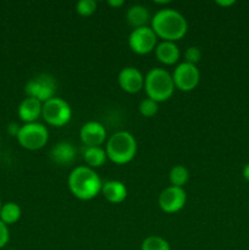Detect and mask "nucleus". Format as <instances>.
Segmentation results:
<instances>
[{
	"label": "nucleus",
	"mask_w": 249,
	"mask_h": 250,
	"mask_svg": "<svg viewBox=\"0 0 249 250\" xmlns=\"http://www.w3.org/2000/svg\"><path fill=\"white\" fill-rule=\"evenodd\" d=\"M151 29L158 38L166 42L180 41L188 31L186 17L180 11L173 9L159 10L151 19Z\"/></svg>",
	"instance_id": "f257e3e1"
},
{
	"label": "nucleus",
	"mask_w": 249,
	"mask_h": 250,
	"mask_svg": "<svg viewBox=\"0 0 249 250\" xmlns=\"http://www.w3.org/2000/svg\"><path fill=\"white\" fill-rule=\"evenodd\" d=\"M70 192L80 200H92L102 192L103 181L94 168L88 166H77L68 175Z\"/></svg>",
	"instance_id": "f03ea898"
},
{
	"label": "nucleus",
	"mask_w": 249,
	"mask_h": 250,
	"mask_svg": "<svg viewBox=\"0 0 249 250\" xmlns=\"http://www.w3.org/2000/svg\"><path fill=\"white\" fill-rule=\"evenodd\" d=\"M137 149L138 146L136 138L127 131H120L112 134L107 138L105 146L107 159L117 165H126L131 163L136 156Z\"/></svg>",
	"instance_id": "7ed1b4c3"
},
{
	"label": "nucleus",
	"mask_w": 249,
	"mask_h": 250,
	"mask_svg": "<svg viewBox=\"0 0 249 250\" xmlns=\"http://www.w3.org/2000/svg\"><path fill=\"white\" fill-rule=\"evenodd\" d=\"M144 89L149 99L156 103L166 102L175 92L172 75L164 68H151L144 77Z\"/></svg>",
	"instance_id": "20e7f679"
},
{
	"label": "nucleus",
	"mask_w": 249,
	"mask_h": 250,
	"mask_svg": "<svg viewBox=\"0 0 249 250\" xmlns=\"http://www.w3.org/2000/svg\"><path fill=\"white\" fill-rule=\"evenodd\" d=\"M20 146L27 150H39L44 148L49 141V131L43 124L33 122L20 127L16 136Z\"/></svg>",
	"instance_id": "39448f33"
},
{
	"label": "nucleus",
	"mask_w": 249,
	"mask_h": 250,
	"mask_svg": "<svg viewBox=\"0 0 249 250\" xmlns=\"http://www.w3.org/2000/svg\"><path fill=\"white\" fill-rule=\"evenodd\" d=\"M42 116L50 126L62 127L70 122L72 117V109L66 100L55 97L43 103Z\"/></svg>",
	"instance_id": "423d86ee"
},
{
	"label": "nucleus",
	"mask_w": 249,
	"mask_h": 250,
	"mask_svg": "<svg viewBox=\"0 0 249 250\" xmlns=\"http://www.w3.org/2000/svg\"><path fill=\"white\" fill-rule=\"evenodd\" d=\"M56 88L58 83L53 76L49 73H41L27 82L24 92L27 97L34 98L41 103H45L55 98Z\"/></svg>",
	"instance_id": "0eeeda50"
},
{
	"label": "nucleus",
	"mask_w": 249,
	"mask_h": 250,
	"mask_svg": "<svg viewBox=\"0 0 249 250\" xmlns=\"http://www.w3.org/2000/svg\"><path fill=\"white\" fill-rule=\"evenodd\" d=\"M156 43L158 37L149 26L134 28L129 33L128 45L131 50L138 55H146L155 50Z\"/></svg>",
	"instance_id": "6e6552de"
},
{
	"label": "nucleus",
	"mask_w": 249,
	"mask_h": 250,
	"mask_svg": "<svg viewBox=\"0 0 249 250\" xmlns=\"http://www.w3.org/2000/svg\"><path fill=\"white\" fill-rule=\"evenodd\" d=\"M172 80L175 88L181 92H190L194 89L200 81V72L197 65L188 62H181L176 66L172 73Z\"/></svg>",
	"instance_id": "1a4fd4ad"
},
{
	"label": "nucleus",
	"mask_w": 249,
	"mask_h": 250,
	"mask_svg": "<svg viewBox=\"0 0 249 250\" xmlns=\"http://www.w3.org/2000/svg\"><path fill=\"white\" fill-rule=\"evenodd\" d=\"M187 202V194L183 188L170 187L165 188L159 195V207L166 214H175L185 208Z\"/></svg>",
	"instance_id": "9d476101"
},
{
	"label": "nucleus",
	"mask_w": 249,
	"mask_h": 250,
	"mask_svg": "<svg viewBox=\"0 0 249 250\" xmlns=\"http://www.w3.org/2000/svg\"><path fill=\"white\" fill-rule=\"evenodd\" d=\"M117 81L121 89L129 94H136L144 88V76L138 68L133 66H127L122 68L120 71Z\"/></svg>",
	"instance_id": "9b49d317"
},
{
	"label": "nucleus",
	"mask_w": 249,
	"mask_h": 250,
	"mask_svg": "<svg viewBox=\"0 0 249 250\" xmlns=\"http://www.w3.org/2000/svg\"><path fill=\"white\" fill-rule=\"evenodd\" d=\"M80 137L85 146H102L106 141V129L100 122H85L80 131Z\"/></svg>",
	"instance_id": "f8f14e48"
},
{
	"label": "nucleus",
	"mask_w": 249,
	"mask_h": 250,
	"mask_svg": "<svg viewBox=\"0 0 249 250\" xmlns=\"http://www.w3.org/2000/svg\"><path fill=\"white\" fill-rule=\"evenodd\" d=\"M76 154H77V150H76L75 146L72 143H70V142H59L51 148L50 160L55 165L67 166L73 163Z\"/></svg>",
	"instance_id": "ddd939ff"
},
{
	"label": "nucleus",
	"mask_w": 249,
	"mask_h": 250,
	"mask_svg": "<svg viewBox=\"0 0 249 250\" xmlns=\"http://www.w3.org/2000/svg\"><path fill=\"white\" fill-rule=\"evenodd\" d=\"M42 109H43V103L34 98L27 97L20 103L17 114H19L20 120L24 124H33V122H37V120L42 115Z\"/></svg>",
	"instance_id": "4468645a"
},
{
	"label": "nucleus",
	"mask_w": 249,
	"mask_h": 250,
	"mask_svg": "<svg viewBox=\"0 0 249 250\" xmlns=\"http://www.w3.org/2000/svg\"><path fill=\"white\" fill-rule=\"evenodd\" d=\"M102 193L105 199L111 204H120L127 198V188L121 181L109 180L103 182Z\"/></svg>",
	"instance_id": "2eb2a0df"
},
{
	"label": "nucleus",
	"mask_w": 249,
	"mask_h": 250,
	"mask_svg": "<svg viewBox=\"0 0 249 250\" xmlns=\"http://www.w3.org/2000/svg\"><path fill=\"white\" fill-rule=\"evenodd\" d=\"M155 55L156 59L160 61L164 65L171 66L176 63L180 59V49L173 42H166L163 41L159 43L155 48Z\"/></svg>",
	"instance_id": "dca6fc26"
},
{
	"label": "nucleus",
	"mask_w": 249,
	"mask_h": 250,
	"mask_svg": "<svg viewBox=\"0 0 249 250\" xmlns=\"http://www.w3.org/2000/svg\"><path fill=\"white\" fill-rule=\"evenodd\" d=\"M126 20L133 29L139 28V27H145L150 20V14L145 6L137 4L127 10Z\"/></svg>",
	"instance_id": "f3484780"
},
{
	"label": "nucleus",
	"mask_w": 249,
	"mask_h": 250,
	"mask_svg": "<svg viewBox=\"0 0 249 250\" xmlns=\"http://www.w3.org/2000/svg\"><path fill=\"white\" fill-rule=\"evenodd\" d=\"M83 159L88 167L97 168L102 167L106 161V151L102 146H85L83 150Z\"/></svg>",
	"instance_id": "a211bd4d"
},
{
	"label": "nucleus",
	"mask_w": 249,
	"mask_h": 250,
	"mask_svg": "<svg viewBox=\"0 0 249 250\" xmlns=\"http://www.w3.org/2000/svg\"><path fill=\"white\" fill-rule=\"evenodd\" d=\"M22 210L17 203L9 202L2 204L1 209H0V220L4 222L5 225H14L21 219Z\"/></svg>",
	"instance_id": "6ab92c4d"
},
{
	"label": "nucleus",
	"mask_w": 249,
	"mask_h": 250,
	"mask_svg": "<svg viewBox=\"0 0 249 250\" xmlns=\"http://www.w3.org/2000/svg\"><path fill=\"white\" fill-rule=\"evenodd\" d=\"M168 180H170L171 186H173V187L183 188V186L189 180V171L183 165L173 166L170 170V173H168Z\"/></svg>",
	"instance_id": "aec40b11"
},
{
	"label": "nucleus",
	"mask_w": 249,
	"mask_h": 250,
	"mask_svg": "<svg viewBox=\"0 0 249 250\" xmlns=\"http://www.w3.org/2000/svg\"><path fill=\"white\" fill-rule=\"evenodd\" d=\"M141 250H171L170 243L160 236H149L142 242Z\"/></svg>",
	"instance_id": "412c9836"
},
{
	"label": "nucleus",
	"mask_w": 249,
	"mask_h": 250,
	"mask_svg": "<svg viewBox=\"0 0 249 250\" xmlns=\"http://www.w3.org/2000/svg\"><path fill=\"white\" fill-rule=\"evenodd\" d=\"M97 1L95 0H80L76 4V11L78 15L83 17L92 16L95 11H97Z\"/></svg>",
	"instance_id": "4be33fe9"
},
{
	"label": "nucleus",
	"mask_w": 249,
	"mask_h": 250,
	"mask_svg": "<svg viewBox=\"0 0 249 250\" xmlns=\"http://www.w3.org/2000/svg\"><path fill=\"white\" fill-rule=\"evenodd\" d=\"M159 110V103L154 102V100L149 99H143L139 104V112H141L142 116L144 117H153L155 116L156 112Z\"/></svg>",
	"instance_id": "5701e85b"
},
{
	"label": "nucleus",
	"mask_w": 249,
	"mask_h": 250,
	"mask_svg": "<svg viewBox=\"0 0 249 250\" xmlns=\"http://www.w3.org/2000/svg\"><path fill=\"white\" fill-rule=\"evenodd\" d=\"M185 59L186 62L197 65L200 61V59H202V51H200V49L198 46H189L185 51Z\"/></svg>",
	"instance_id": "b1692460"
},
{
	"label": "nucleus",
	"mask_w": 249,
	"mask_h": 250,
	"mask_svg": "<svg viewBox=\"0 0 249 250\" xmlns=\"http://www.w3.org/2000/svg\"><path fill=\"white\" fill-rule=\"evenodd\" d=\"M10 241V231L9 226L5 225L4 222L0 220V249L4 248Z\"/></svg>",
	"instance_id": "393cba45"
},
{
	"label": "nucleus",
	"mask_w": 249,
	"mask_h": 250,
	"mask_svg": "<svg viewBox=\"0 0 249 250\" xmlns=\"http://www.w3.org/2000/svg\"><path fill=\"white\" fill-rule=\"evenodd\" d=\"M20 127H21V126H17L16 124H11V125H10V126H9V133L12 134V136L16 137L17 133H19Z\"/></svg>",
	"instance_id": "a878e982"
},
{
	"label": "nucleus",
	"mask_w": 249,
	"mask_h": 250,
	"mask_svg": "<svg viewBox=\"0 0 249 250\" xmlns=\"http://www.w3.org/2000/svg\"><path fill=\"white\" fill-rule=\"evenodd\" d=\"M107 4L112 7H121L122 5L124 4V0H109V1H107Z\"/></svg>",
	"instance_id": "bb28decb"
},
{
	"label": "nucleus",
	"mask_w": 249,
	"mask_h": 250,
	"mask_svg": "<svg viewBox=\"0 0 249 250\" xmlns=\"http://www.w3.org/2000/svg\"><path fill=\"white\" fill-rule=\"evenodd\" d=\"M242 175H243L244 180H247L249 182V163L244 165L243 171H242Z\"/></svg>",
	"instance_id": "cd10ccee"
},
{
	"label": "nucleus",
	"mask_w": 249,
	"mask_h": 250,
	"mask_svg": "<svg viewBox=\"0 0 249 250\" xmlns=\"http://www.w3.org/2000/svg\"><path fill=\"white\" fill-rule=\"evenodd\" d=\"M216 4L220 5V6H232L234 4V1L233 0H228V1H220V0H217Z\"/></svg>",
	"instance_id": "c85d7f7f"
},
{
	"label": "nucleus",
	"mask_w": 249,
	"mask_h": 250,
	"mask_svg": "<svg viewBox=\"0 0 249 250\" xmlns=\"http://www.w3.org/2000/svg\"><path fill=\"white\" fill-rule=\"evenodd\" d=\"M154 2H155V4H168L170 1H168V0H164V1H154Z\"/></svg>",
	"instance_id": "c756f323"
},
{
	"label": "nucleus",
	"mask_w": 249,
	"mask_h": 250,
	"mask_svg": "<svg viewBox=\"0 0 249 250\" xmlns=\"http://www.w3.org/2000/svg\"><path fill=\"white\" fill-rule=\"evenodd\" d=\"M1 207H2V203H1V199H0V209H1Z\"/></svg>",
	"instance_id": "7c9ffc66"
},
{
	"label": "nucleus",
	"mask_w": 249,
	"mask_h": 250,
	"mask_svg": "<svg viewBox=\"0 0 249 250\" xmlns=\"http://www.w3.org/2000/svg\"><path fill=\"white\" fill-rule=\"evenodd\" d=\"M9 250H16V249H9Z\"/></svg>",
	"instance_id": "2f4dec72"
},
{
	"label": "nucleus",
	"mask_w": 249,
	"mask_h": 250,
	"mask_svg": "<svg viewBox=\"0 0 249 250\" xmlns=\"http://www.w3.org/2000/svg\"><path fill=\"white\" fill-rule=\"evenodd\" d=\"M248 210H249V205H248Z\"/></svg>",
	"instance_id": "473e14b6"
}]
</instances>
